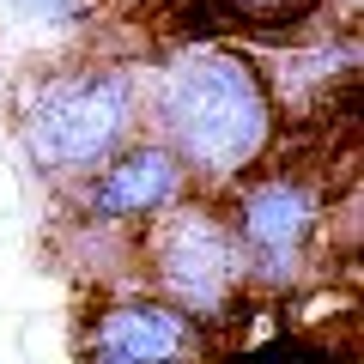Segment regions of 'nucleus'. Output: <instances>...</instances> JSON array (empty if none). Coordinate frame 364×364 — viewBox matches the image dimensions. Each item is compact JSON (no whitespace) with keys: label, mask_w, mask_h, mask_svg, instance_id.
<instances>
[{"label":"nucleus","mask_w":364,"mask_h":364,"mask_svg":"<svg viewBox=\"0 0 364 364\" xmlns=\"http://www.w3.org/2000/svg\"><path fill=\"white\" fill-rule=\"evenodd\" d=\"M146 134L182 158L200 195H225L286 140L249 43L195 37L146 61Z\"/></svg>","instance_id":"nucleus-1"},{"label":"nucleus","mask_w":364,"mask_h":364,"mask_svg":"<svg viewBox=\"0 0 364 364\" xmlns=\"http://www.w3.org/2000/svg\"><path fill=\"white\" fill-rule=\"evenodd\" d=\"M6 134L43 188H73L116 146L146 134V61L134 55H55L6 79Z\"/></svg>","instance_id":"nucleus-2"},{"label":"nucleus","mask_w":364,"mask_h":364,"mask_svg":"<svg viewBox=\"0 0 364 364\" xmlns=\"http://www.w3.org/2000/svg\"><path fill=\"white\" fill-rule=\"evenodd\" d=\"M255 298H291L334 255V176L310 158H267L219 195Z\"/></svg>","instance_id":"nucleus-3"},{"label":"nucleus","mask_w":364,"mask_h":364,"mask_svg":"<svg viewBox=\"0 0 364 364\" xmlns=\"http://www.w3.org/2000/svg\"><path fill=\"white\" fill-rule=\"evenodd\" d=\"M134 286L176 304L207 334H225L237 322V310L255 304L249 261L237 249V231L225 219L219 195L195 188V195H182L176 207H164L158 219H146L134 231Z\"/></svg>","instance_id":"nucleus-4"},{"label":"nucleus","mask_w":364,"mask_h":364,"mask_svg":"<svg viewBox=\"0 0 364 364\" xmlns=\"http://www.w3.org/2000/svg\"><path fill=\"white\" fill-rule=\"evenodd\" d=\"M213 334L146 286L85 291L73 364H207Z\"/></svg>","instance_id":"nucleus-5"},{"label":"nucleus","mask_w":364,"mask_h":364,"mask_svg":"<svg viewBox=\"0 0 364 364\" xmlns=\"http://www.w3.org/2000/svg\"><path fill=\"white\" fill-rule=\"evenodd\" d=\"M182 195H195L182 158L164 140H152V134H134L97 170H85L73 188H61V213L91 219V225H116V231H140L146 219L176 207Z\"/></svg>","instance_id":"nucleus-6"},{"label":"nucleus","mask_w":364,"mask_h":364,"mask_svg":"<svg viewBox=\"0 0 364 364\" xmlns=\"http://www.w3.org/2000/svg\"><path fill=\"white\" fill-rule=\"evenodd\" d=\"M273 49H255L261 79L273 91V109H279V128L291 122H322L328 104H340L352 91V73H358V37L334 25H286L273 31Z\"/></svg>","instance_id":"nucleus-7"},{"label":"nucleus","mask_w":364,"mask_h":364,"mask_svg":"<svg viewBox=\"0 0 364 364\" xmlns=\"http://www.w3.org/2000/svg\"><path fill=\"white\" fill-rule=\"evenodd\" d=\"M0 18L37 37H79L97 18V0H0Z\"/></svg>","instance_id":"nucleus-8"},{"label":"nucleus","mask_w":364,"mask_h":364,"mask_svg":"<svg viewBox=\"0 0 364 364\" xmlns=\"http://www.w3.org/2000/svg\"><path fill=\"white\" fill-rule=\"evenodd\" d=\"M219 6H225V18H237L249 31H286V25L316 18L328 0H219Z\"/></svg>","instance_id":"nucleus-9"}]
</instances>
